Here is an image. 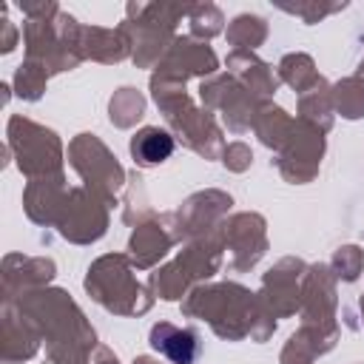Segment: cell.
Returning <instances> with one entry per match:
<instances>
[{"mask_svg": "<svg viewBox=\"0 0 364 364\" xmlns=\"http://www.w3.org/2000/svg\"><path fill=\"white\" fill-rule=\"evenodd\" d=\"M151 344H154V350H159L173 364H193V358L199 353V344H196V336L193 333L176 330V327H168V324L154 327Z\"/></svg>", "mask_w": 364, "mask_h": 364, "instance_id": "cell-1", "label": "cell"}, {"mask_svg": "<svg viewBox=\"0 0 364 364\" xmlns=\"http://www.w3.org/2000/svg\"><path fill=\"white\" fill-rule=\"evenodd\" d=\"M134 156H139L145 165H156L173 154V139L159 131V128H145L134 142H131Z\"/></svg>", "mask_w": 364, "mask_h": 364, "instance_id": "cell-2", "label": "cell"}]
</instances>
